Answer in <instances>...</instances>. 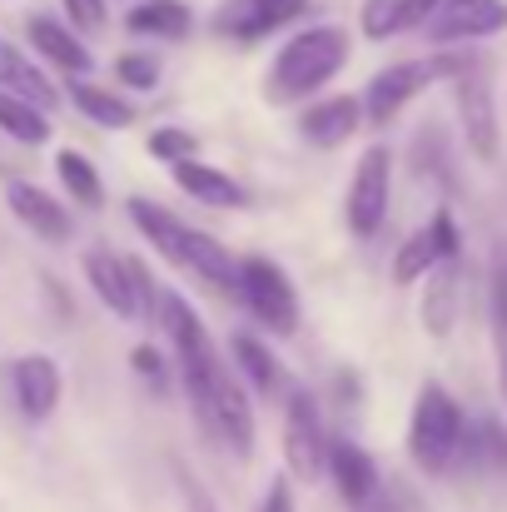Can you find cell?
<instances>
[{"label": "cell", "instance_id": "1", "mask_svg": "<svg viewBox=\"0 0 507 512\" xmlns=\"http://www.w3.org/2000/svg\"><path fill=\"white\" fill-rule=\"evenodd\" d=\"M155 324L165 329L169 348H174V368L184 378V393L194 403V418L199 428L224 443L234 458H254V438H259V423H254V403H249V388L239 383V373L224 363V353L214 348L199 309L165 289L160 304H155Z\"/></svg>", "mask_w": 507, "mask_h": 512}, {"label": "cell", "instance_id": "2", "mask_svg": "<svg viewBox=\"0 0 507 512\" xmlns=\"http://www.w3.org/2000/svg\"><path fill=\"white\" fill-rule=\"evenodd\" d=\"M348 30L343 25H304L299 35H289L269 70H264V100L269 105H304L314 100L338 70L348 65Z\"/></svg>", "mask_w": 507, "mask_h": 512}, {"label": "cell", "instance_id": "3", "mask_svg": "<svg viewBox=\"0 0 507 512\" xmlns=\"http://www.w3.org/2000/svg\"><path fill=\"white\" fill-rule=\"evenodd\" d=\"M463 443H468V418H463L458 398L443 383L428 378L418 388V403H413V418H408V458L428 478H438L463 458Z\"/></svg>", "mask_w": 507, "mask_h": 512}, {"label": "cell", "instance_id": "4", "mask_svg": "<svg viewBox=\"0 0 507 512\" xmlns=\"http://www.w3.org/2000/svg\"><path fill=\"white\" fill-rule=\"evenodd\" d=\"M468 65V55H428V60H398L388 70H378L363 90V120L368 125H393L403 115L408 100H418L433 80H453Z\"/></svg>", "mask_w": 507, "mask_h": 512}, {"label": "cell", "instance_id": "5", "mask_svg": "<svg viewBox=\"0 0 507 512\" xmlns=\"http://www.w3.org/2000/svg\"><path fill=\"white\" fill-rule=\"evenodd\" d=\"M234 299L249 309V319H254L259 329H269V334H279V339L299 334V289H294V279H289L274 259H264V254L239 259Z\"/></svg>", "mask_w": 507, "mask_h": 512}, {"label": "cell", "instance_id": "6", "mask_svg": "<svg viewBox=\"0 0 507 512\" xmlns=\"http://www.w3.org/2000/svg\"><path fill=\"white\" fill-rule=\"evenodd\" d=\"M329 458V428L319 413V398L309 388H294L284 398V463L294 483H319Z\"/></svg>", "mask_w": 507, "mask_h": 512}, {"label": "cell", "instance_id": "7", "mask_svg": "<svg viewBox=\"0 0 507 512\" xmlns=\"http://www.w3.org/2000/svg\"><path fill=\"white\" fill-rule=\"evenodd\" d=\"M388 199H393V150L388 145H368L353 165L348 179V199H343V219L358 239H373L388 219Z\"/></svg>", "mask_w": 507, "mask_h": 512}, {"label": "cell", "instance_id": "8", "mask_svg": "<svg viewBox=\"0 0 507 512\" xmlns=\"http://www.w3.org/2000/svg\"><path fill=\"white\" fill-rule=\"evenodd\" d=\"M314 0H224L209 20V30L219 40H234V45H259L269 40L274 30H289L294 20L309 15Z\"/></svg>", "mask_w": 507, "mask_h": 512}, {"label": "cell", "instance_id": "9", "mask_svg": "<svg viewBox=\"0 0 507 512\" xmlns=\"http://www.w3.org/2000/svg\"><path fill=\"white\" fill-rule=\"evenodd\" d=\"M453 85H458V120H463V135H468V150L483 160V165H493L498 160V150H503V130H498V105H493V85L483 80V70H478V60H468L458 75H453Z\"/></svg>", "mask_w": 507, "mask_h": 512}, {"label": "cell", "instance_id": "10", "mask_svg": "<svg viewBox=\"0 0 507 512\" xmlns=\"http://www.w3.org/2000/svg\"><path fill=\"white\" fill-rule=\"evenodd\" d=\"M458 244H463V234H458L453 209H438L423 229H413V234L398 244V254H393V284H418V279H428L438 264L458 259Z\"/></svg>", "mask_w": 507, "mask_h": 512}, {"label": "cell", "instance_id": "11", "mask_svg": "<svg viewBox=\"0 0 507 512\" xmlns=\"http://www.w3.org/2000/svg\"><path fill=\"white\" fill-rule=\"evenodd\" d=\"M428 45H458V40H483L507 30V0H443L423 25Z\"/></svg>", "mask_w": 507, "mask_h": 512}, {"label": "cell", "instance_id": "12", "mask_svg": "<svg viewBox=\"0 0 507 512\" xmlns=\"http://www.w3.org/2000/svg\"><path fill=\"white\" fill-rule=\"evenodd\" d=\"M229 368L239 373V383L254 393V398H264V403H284L299 383H294V373H289V363L269 348L264 339H254V334H234L229 339Z\"/></svg>", "mask_w": 507, "mask_h": 512}, {"label": "cell", "instance_id": "13", "mask_svg": "<svg viewBox=\"0 0 507 512\" xmlns=\"http://www.w3.org/2000/svg\"><path fill=\"white\" fill-rule=\"evenodd\" d=\"M10 393H15V408L25 423H50L55 408H60V393H65V378H60V363L50 353H25L10 363Z\"/></svg>", "mask_w": 507, "mask_h": 512}, {"label": "cell", "instance_id": "14", "mask_svg": "<svg viewBox=\"0 0 507 512\" xmlns=\"http://www.w3.org/2000/svg\"><path fill=\"white\" fill-rule=\"evenodd\" d=\"M25 40H30V55H35V60L65 70L70 80H90L95 55H90V45H85L65 20H55V15H30V20H25Z\"/></svg>", "mask_w": 507, "mask_h": 512}, {"label": "cell", "instance_id": "15", "mask_svg": "<svg viewBox=\"0 0 507 512\" xmlns=\"http://www.w3.org/2000/svg\"><path fill=\"white\" fill-rule=\"evenodd\" d=\"M5 204L10 214L40 239V244H65L70 239V204H60L50 189H40L35 179H10L5 184Z\"/></svg>", "mask_w": 507, "mask_h": 512}, {"label": "cell", "instance_id": "16", "mask_svg": "<svg viewBox=\"0 0 507 512\" xmlns=\"http://www.w3.org/2000/svg\"><path fill=\"white\" fill-rule=\"evenodd\" d=\"M363 130V105L353 95H324V100H309L299 110V135L314 145V150H338L348 145L353 135Z\"/></svg>", "mask_w": 507, "mask_h": 512}, {"label": "cell", "instance_id": "17", "mask_svg": "<svg viewBox=\"0 0 507 512\" xmlns=\"http://www.w3.org/2000/svg\"><path fill=\"white\" fill-rule=\"evenodd\" d=\"M324 473L334 478L338 498H343L348 508H373V498H378V468H373V458H368L353 438H329Z\"/></svg>", "mask_w": 507, "mask_h": 512}, {"label": "cell", "instance_id": "18", "mask_svg": "<svg viewBox=\"0 0 507 512\" xmlns=\"http://www.w3.org/2000/svg\"><path fill=\"white\" fill-rule=\"evenodd\" d=\"M85 284L90 294L120 314V319H140V304H135V279H130V259H120L115 249H85Z\"/></svg>", "mask_w": 507, "mask_h": 512}, {"label": "cell", "instance_id": "19", "mask_svg": "<svg viewBox=\"0 0 507 512\" xmlns=\"http://www.w3.org/2000/svg\"><path fill=\"white\" fill-rule=\"evenodd\" d=\"M125 214H130V224L155 244V254L160 259H169L179 274H189V224L179 219V214H169V209H160L155 199H125Z\"/></svg>", "mask_w": 507, "mask_h": 512}, {"label": "cell", "instance_id": "20", "mask_svg": "<svg viewBox=\"0 0 507 512\" xmlns=\"http://www.w3.org/2000/svg\"><path fill=\"white\" fill-rule=\"evenodd\" d=\"M169 179L179 184V194H189V199L204 204V209H244V204H249V189H244L234 174H224L219 165H204V160H179V165H169Z\"/></svg>", "mask_w": 507, "mask_h": 512}, {"label": "cell", "instance_id": "21", "mask_svg": "<svg viewBox=\"0 0 507 512\" xmlns=\"http://www.w3.org/2000/svg\"><path fill=\"white\" fill-rule=\"evenodd\" d=\"M0 95H15V100H25V105H35L45 115L60 105V90L50 85L40 60L25 55L20 45H5V40H0Z\"/></svg>", "mask_w": 507, "mask_h": 512}, {"label": "cell", "instance_id": "22", "mask_svg": "<svg viewBox=\"0 0 507 512\" xmlns=\"http://www.w3.org/2000/svg\"><path fill=\"white\" fill-rule=\"evenodd\" d=\"M125 30L130 35H145V40H165L179 45L194 35V10L184 0H140L125 10Z\"/></svg>", "mask_w": 507, "mask_h": 512}, {"label": "cell", "instance_id": "23", "mask_svg": "<svg viewBox=\"0 0 507 512\" xmlns=\"http://www.w3.org/2000/svg\"><path fill=\"white\" fill-rule=\"evenodd\" d=\"M70 105L100 130H130L140 120L130 95H120L115 85H95V80H70Z\"/></svg>", "mask_w": 507, "mask_h": 512}, {"label": "cell", "instance_id": "24", "mask_svg": "<svg viewBox=\"0 0 507 512\" xmlns=\"http://www.w3.org/2000/svg\"><path fill=\"white\" fill-rule=\"evenodd\" d=\"M189 274L204 279V284L219 289V294H234V284H239V259H234L214 234H204V229L189 224Z\"/></svg>", "mask_w": 507, "mask_h": 512}, {"label": "cell", "instance_id": "25", "mask_svg": "<svg viewBox=\"0 0 507 512\" xmlns=\"http://www.w3.org/2000/svg\"><path fill=\"white\" fill-rule=\"evenodd\" d=\"M458 259H448V264H438L433 274H428V289H423V329L433 334V339H448L453 334V324H458Z\"/></svg>", "mask_w": 507, "mask_h": 512}, {"label": "cell", "instance_id": "26", "mask_svg": "<svg viewBox=\"0 0 507 512\" xmlns=\"http://www.w3.org/2000/svg\"><path fill=\"white\" fill-rule=\"evenodd\" d=\"M55 174H60V189H65L70 204H80V209H100L105 204V184H100V170L90 165V155L60 150L55 155Z\"/></svg>", "mask_w": 507, "mask_h": 512}, {"label": "cell", "instance_id": "27", "mask_svg": "<svg viewBox=\"0 0 507 512\" xmlns=\"http://www.w3.org/2000/svg\"><path fill=\"white\" fill-rule=\"evenodd\" d=\"M0 135L15 145H50V115L15 95H0Z\"/></svg>", "mask_w": 507, "mask_h": 512}, {"label": "cell", "instance_id": "28", "mask_svg": "<svg viewBox=\"0 0 507 512\" xmlns=\"http://www.w3.org/2000/svg\"><path fill=\"white\" fill-rule=\"evenodd\" d=\"M488 319H493V348H498V383L507 393V254L493 264V284H488Z\"/></svg>", "mask_w": 507, "mask_h": 512}, {"label": "cell", "instance_id": "29", "mask_svg": "<svg viewBox=\"0 0 507 512\" xmlns=\"http://www.w3.org/2000/svg\"><path fill=\"white\" fill-rule=\"evenodd\" d=\"M358 30H363L368 40H393L398 30H408L403 0H363V5H358Z\"/></svg>", "mask_w": 507, "mask_h": 512}, {"label": "cell", "instance_id": "30", "mask_svg": "<svg viewBox=\"0 0 507 512\" xmlns=\"http://www.w3.org/2000/svg\"><path fill=\"white\" fill-rule=\"evenodd\" d=\"M160 75H165V65H160L150 50H125V55L115 60V80H120L125 90H135V95L155 90V85H160Z\"/></svg>", "mask_w": 507, "mask_h": 512}, {"label": "cell", "instance_id": "31", "mask_svg": "<svg viewBox=\"0 0 507 512\" xmlns=\"http://www.w3.org/2000/svg\"><path fill=\"white\" fill-rule=\"evenodd\" d=\"M145 145H150V155H155L160 165L199 160V140H194V130H179V125H155Z\"/></svg>", "mask_w": 507, "mask_h": 512}, {"label": "cell", "instance_id": "32", "mask_svg": "<svg viewBox=\"0 0 507 512\" xmlns=\"http://www.w3.org/2000/svg\"><path fill=\"white\" fill-rule=\"evenodd\" d=\"M65 5V25L85 40V35H100L110 25V5L105 0H60Z\"/></svg>", "mask_w": 507, "mask_h": 512}, {"label": "cell", "instance_id": "33", "mask_svg": "<svg viewBox=\"0 0 507 512\" xmlns=\"http://www.w3.org/2000/svg\"><path fill=\"white\" fill-rule=\"evenodd\" d=\"M130 363H135V373H140L145 383H155V388H165L169 383V363H165V353H160L155 343H140V348L130 353Z\"/></svg>", "mask_w": 507, "mask_h": 512}, {"label": "cell", "instance_id": "34", "mask_svg": "<svg viewBox=\"0 0 507 512\" xmlns=\"http://www.w3.org/2000/svg\"><path fill=\"white\" fill-rule=\"evenodd\" d=\"M264 512H299L289 478H274V483H269V493H264Z\"/></svg>", "mask_w": 507, "mask_h": 512}, {"label": "cell", "instance_id": "35", "mask_svg": "<svg viewBox=\"0 0 507 512\" xmlns=\"http://www.w3.org/2000/svg\"><path fill=\"white\" fill-rule=\"evenodd\" d=\"M438 5H443V0H403V20H408V30H418V25H423Z\"/></svg>", "mask_w": 507, "mask_h": 512}, {"label": "cell", "instance_id": "36", "mask_svg": "<svg viewBox=\"0 0 507 512\" xmlns=\"http://www.w3.org/2000/svg\"><path fill=\"white\" fill-rule=\"evenodd\" d=\"M179 488H184V498H189V512H214V503H209V493L189 478V473H179Z\"/></svg>", "mask_w": 507, "mask_h": 512}, {"label": "cell", "instance_id": "37", "mask_svg": "<svg viewBox=\"0 0 507 512\" xmlns=\"http://www.w3.org/2000/svg\"><path fill=\"white\" fill-rule=\"evenodd\" d=\"M378 512H403V508H393V503H383V508H378Z\"/></svg>", "mask_w": 507, "mask_h": 512}]
</instances>
